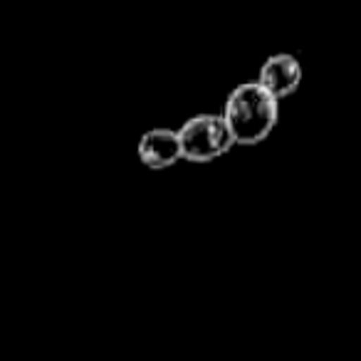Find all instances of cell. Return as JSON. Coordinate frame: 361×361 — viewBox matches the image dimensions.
I'll use <instances>...</instances> for the list:
<instances>
[{
	"mask_svg": "<svg viewBox=\"0 0 361 361\" xmlns=\"http://www.w3.org/2000/svg\"><path fill=\"white\" fill-rule=\"evenodd\" d=\"M223 119L235 146H257L275 131L280 121V102L267 94L257 82H243L228 94Z\"/></svg>",
	"mask_w": 361,
	"mask_h": 361,
	"instance_id": "6da1fadb",
	"label": "cell"
},
{
	"mask_svg": "<svg viewBox=\"0 0 361 361\" xmlns=\"http://www.w3.org/2000/svg\"><path fill=\"white\" fill-rule=\"evenodd\" d=\"M178 139L183 161L188 164H211L235 146L223 114H213V111H201L183 121L178 129Z\"/></svg>",
	"mask_w": 361,
	"mask_h": 361,
	"instance_id": "7a4b0ae2",
	"label": "cell"
},
{
	"mask_svg": "<svg viewBox=\"0 0 361 361\" xmlns=\"http://www.w3.org/2000/svg\"><path fill=\"white\" fill-rule=\"evenodd\" d=\"M302 65L295 55L290 52H277V55H270L265 62H262L260 72H257V85L272 94L277 102L292 97L302 85Z\"/></svg>",
	"mask_w": 361,
	"mask_h": 361,
	"instance_id": "3957f363",
	"label": "cell"
},
{
	"mask_svg": "<svg viewBox=\"0 0 361 361\" xmlns=\"http://www.w3.org/2000/svg\"><path fill=\"white\" fill-rule=\"evenodd\" d=\"M136 156L151 171H166L176 166L178 161H183L178 129L156 126V129L144 131L139 144H136Z\"/></svg>",
	"mask_w": 361,
	"mask_h": 361,
	"instance_id": "277c9868",
	"label": "cell"
}]
</instances>
